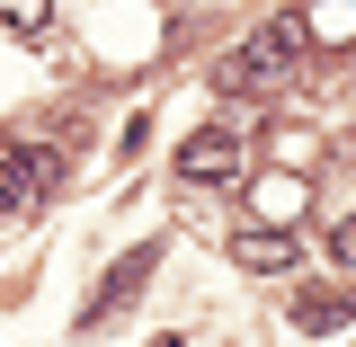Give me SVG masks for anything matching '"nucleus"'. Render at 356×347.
<instances>
[{
  "label": "nucleus",
  "instance_id": "5",
  "mask_svg": "<svg viewBox=\"0 0 356 347\" xmlns=\"http://www.w3.org/2000/svg\"><path fill=\"white\" fill-rule=\"evenodd\" d=\"M152 267H161V241H143V250H125V259L107 267V285H98V303H89L81 321H89V330H107V321H116V312L134 303V285H143Z\"/></svg>",
  "mask_w": 356,
  "mask_h": 347
},
{
  "label": "nucleus",
  "instance_id": "3",
  "mask_svg": "<svg viewBox=\"0 0 356 347\" xmlns=\"http://www.w3.org/2000/svg\"><path fill=\"white\" fill-rule=\"evenodd\" d=\"M241 170H250V143H241L232 125L187 134V152H178V178H187V187H232Z\"/></svg>",
  "mask_w": 356,
  "mask_h": 347
},
{
  "label": "nucleus",
  "instance_id": "1",
  "mask_svg": "<svg viewBox=\"0 0 356 347\" xmlns=\"http://www.w3.org/2000/svg\"><path fill=\"white\" fill-rule=\"evenodd\" d=\"M303 45H312L303 9H276V18L259 27V36H241L232 54H222V89H232V98H259V89L294 81V63H303Z\"/></svg>",
  "mask_w": 356,
  "mask_h": 347
},
{
  "label": "nucleus",
  "instance_id": "7",
  "mask_svg": "<svg viewBox=\"0 0 356 347\" xmlns=\"http://www.w3.org/2000/svg\"><path fill=\"white\" fill-rule=\"evenodd\" d=\"M0 27H18V36H44V27H54V0H0Z\"/></svg>",
  "mask_w": 356,
  "mask_h": 347
},
{
  "label": "nucleus",
  "instance_id": "8",
  "mask_svg": "<svg viewBox=\"0 0 356 347\" xmlns=\"http://www.w3.org/2000/svg\"><path fill=\"white\" fill-rule=\"evenodd\" d=\"M330 250H339V259H348V267H356V214H348V223H339V241H330Z\"/></svg>",
  "mask_w": 356,
  "mask_h": 347
},
{
  "label": "nucleus",
  "instance_id": "2",
  "mask_svg": "<svg viewBox=\"0 0 356 347\" xmlns=\"http://www.w3.org/2000/svg\"><path fill=\"white\" fill-rule=\"evenodd\" d=\"M63 187V152L54 143H0V214H27Z\"/></svg>",
  "mask_w": 356,
  "mask_h": 347
},
{
  "label": "nucleus",
  "instance_id": "4",
  "mask_svg": "<svg viewBox=\"0 0 356 347\" xmlns=\"http://www.w3.org/2000/svg\"><path fill=\"white\" fill-rule=\"evenodd\" d=\"M294 259H303V241L285 223H241L232 232V267H250V276H285Z\"/></svg>",
  "mask_w": 356,
  "mask_h": 347
},
{
  "label": "nucleus",
  "instance_id": "6",
  "mask_svg": "<svg viewBox=\"0 0 356 347\" xmlns=\"http://www.w3.org/2000/svg\"><path fill=\"white\" fill-rule=\"evenodd\" d=\"M339 321H356V294H303L294 303V330H339Z\"/></svg>",
  "mask_w": 356,
  "mask_h": 347
}]
</instances>
